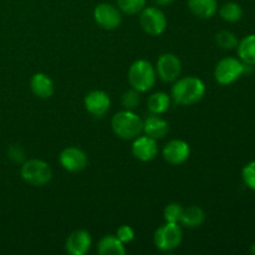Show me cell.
<instances>
[{
  "label": "cell",
  "mask_w": 255,
  "mask_h": 255,
  "mask_svg": "<svg viewBox=\"0 0 255 255\" xmlns=\"http://www.w3.org/2000/svg\"><path fill=\"white\" fill-rule=\"evenodd\" d=\"M242 177H243L246 186L251 188L252 191H255V161L251 162V163L244 167L243 172H242Z\"/></svg>",
  "instance_id": "4316f807"
},
{
  "label": "cell",
  "mask_w": 255,
  "mask_h": 255,
  "mask_svg": "<svg viewBox=\"0 0 255 255\" xmlns=\"http://www.w3.org/2000/svg\"><path fill=\"white\" fill-rule=\"evenodd\" d=\"M30 86H31V91L34 92L35 96L40 97V99H49L55 92V85L51 77L42 72H37L31 77Z\"/></svg>",
  "instance_id": "9a60e30c"
},
{
  "label": "cell",
  "mask_w": 255,
  "mask_h": 255,
  "mask_svg": "<svg viewBox=\"0 0 255 255\" xmlns=\"http://www.w3.org/2000/svg\"><path fill=\"white\" fill-rule=\"evenodd\" d=\"M246 66L242 60L236 57H226L217 64L214 77L221 85H231L236 82L246 72Z\"/></svg>",
  "instance_id": "8992f818"
},
{
  "label": "cell",
  "mask_w": 255,
  "mask_h": 255,
  "mask_svg": "<svg viewBox=\"0 0 255 255\" xmlns=\"http://www.w3.org/2000/svg\"><path fill=\"white\" fill-rule=\"evenodd\" d=\"M158 147L156 139L149 136H138L134 138L132 144V153L137 159L142 162L152 161L157 156Z\"/></svg>",
  "instance_id": "4fadbf2b"
},
{
  "label": "cell",
  "mask_w": 255,
  "mask_h": 255,
  "mask_svg": "<svg viewBox=\"0 0 255 255\" xmlns=\"http://www.w3.org/2000/svg\"><path fill=\"white\" fill-rule=\"evenodd\" d=\"M92 244L91 236L87 231L79 229L72 232L66 241V252L71 255H85Z\"/></svg>",
  "instance_id": "5bb4252c"
},
{
  "label": "cell",
  "mask_w": 255,
  "mask_h": 255,
  "mask_svg": "<svg viewBox=\"0 0 255 255\" xmlns=\"http://www.w3.org/2000/svg\"><path fill=\"white\" fill-rule=\"evenodd\" d=\"M153 1L156 2L157 5H159V6H167V5L173 2V0H153Z\"/></svg>",
  "instance_id": "f546056e"
},
{
  "label": "cell",
  "mask_w": 255,
  "mask_h": 255,
  "mask_svg": "<svg viewBox=\"0 0 255 255\" xmlns=\"http://www.w3.org/2000/svg\"><path fill=\"white\" fill-rule=\"evenodd\" d=\"M206 85L198 77L187 76L177 80L172 87V99L176 104L191 106L203 99Z\"/></svg>",
  "instance_id": "6da1fadb"
},
{
  "label": "cell",
  "mask_w": 255,
  "mask_h": 255,
  "mask_svg": "<svg viewBox=\"0 0 255 255\" xmlns=\"http://www.w3.org/2000/svg\"><path fill=\"white\" fill-rule=\"evenodd\" d=\"M182 238L183 234L178 223H166L154 232L153 242L159 251L171 252L181 246Z\"/></svg>",
  "instance_id": "5b68a950"
},
{
  "label": "cell",
  "mask_w": 255,
  "mask_h": 255,
  "mask_svg": "<svg viewBox=\"0 0 255 255\" xmlns=\"http://www.w3.org/2000/svg\"><path fill=\"white\" fill-rule=\"evenodd\" d=\"M206 219L203 209L197 206L188 207L187 209H183V214L181 217V223L187 228H198L203 224Z\"/></svg>",
  "instance_id": "ffe728a7"
},
{
  "label": "cell",
  "mask_w": 255,
  "mask_h": 255,
  "mask_svg": "<svg viewBox=\"0 0 255 255\" xmlns=\"http://www.w3.org/2000/svg\"><path fill=\"white\" fill-rule=\"evenodd\" d=\"M116 237L124 244L129 243V242H132L134 239V231L129 226H121L117 229Z\"/></svg>",
  "instance_id": "83f0119b"
},
{
  "label": "cell",
  "mask_w": 255,
  "mask_h": 255,
  "mask_svg": "<svg viewBox=\"0 0 255 255\" xmlns=\"http://www.w3.org/2000/svg\"><path fill=\"white\" fill-rule=\"evenodd\" d=\"M7 156H9V158L11 161L20 163V162H22L25 159V152L20 146L12 144V146H10L9 151H7Z\"/></svg>",
  "instance_id": "f1b7e54d"
},
{
  "label": "cell",
  "mask_w": 255,
  "mask_h": 255,
  "mask_svg": "<svg viewBox=\"0 0 255 255\" xmlns=\"http://www.w3.org/2000/svg\"><path fill=\"white\" fill-rule=\"evenodd\" d=\"M251 251H252V253H253V254L255 255V243H254V244H252V248H251Z\"/></svg>",
  "instance_id": "4dcf8cb0"
},
{
  "label": "cell",
  "mask_w": 255,
  "mask_h": 255,
  "mask_svg": "<svg viewBox=\"0 0 255 255\" xmlns=\"http://www.w3.org/2000/svg\"><path fill=\"white\" fill-rule=\"evenodd\" d=\"M117 6L125 14L134 15L146 7V0H117Z\"/></svg>",
  "instance_id": "603a6c76"
},
{
  "label": "cell",
  "mask_w": 255,
  "mask_h": 255,
  "mask_svg": "<svg viewBox=\"0 0 255 255\" xmlns=\"http://www.w3.org/2000/svg\"><path fill=\"white\" fill-rule=\"evenodd\" d=\"M139 102H141V96H139V92L137 90H128L122 95V106L125 107V110L133 111L134 109L138 107Z\"/></svg>",
  "instance_id": "d4e9b609"
},
{
  "label": "cell",
  "mask_w": 255,
  "mask_h": 255,
  "mask_svg": "<svg viewBox=\"0 0 255 255\" xmlns=\"http://www.w3.org/2000/svg\"><path fill=\"white\" fill-rule=\"evenodd\" d=\"M219 14H221L222 19L226 20V21L237 22L242 19V16H243V9H242V6L238 2L229 1L226 2V4L221 7Z\"/></svg>",
  "instance_id": "7402d4cb"
},
{
  "label": "cell",
  "mask_w": 255,
  "mask_h": 255,
  "mask_svg": "<svg viewBox=\"0 0 255 255\" xmlns=\"http://www.w3.org/2000/svg\"><path fill=\"white\" fill-rule=\"evenodd\" d=\"M143 131L152 138L161 139L169 132V125L166 120L152 114L143 121Z\"/></svg>",
  "instance_id": "2e32d148"
},
{
  "label": "cell",
  "mask_w": 255,
  "mask_h": 255,
  "mask_svg": "<svg viewBox=\"0 0 255 255\" xmlns=\"http://www.w3.org/2000/svg\"><path fill=\"white\" fill-rule=\"evenodd\" d=\"M94 19L102 29L115 30L120 26L122 17L120 9L107 2H102L95 7Z\"/></svg>",
  "instance_id": "ba28073f"
},
{
  "label": "cell",
  "mask_w": 255,
  "mask_h": 255,
  "mask_svg": "<svg viewBox=\"0 0 255 255\" xmlns=\"http://www.w3.org/2000/svg\"><path fill=\"white\" fill-rule=\"evenodd\" d=\"M128 81L132 89L138 92H146L154 86L156 70L147 60H137L128 70Z\"/></svg>",
  "instance_id": "3957f363"
},
{
  "label": "cell",
  "mask_w": 255,
  "mask_h": 255,
  "mask_svg": "<svg viewBox=\"0 0 255 255\" xmlns=\"http://www.w3.org/2000/svg\"><path fill=\"white\" fill-rule=\"evenodd\" d=\"M139 22L144 31L152 36L163 34L167 27V17L162 10L156 6L144 7L141 11Z\"/></svg>",
  "instance_id": "52a82bcc"
},
{
  "label": "cell",
  "mask_w": 255,
  "mask_h": 255,
  "mask_svg": "<svg viewBox=\"0 0 255 255\" xmlns=\"http://www.w3.org/2000/svg\"><path fill=\"white\" fill-rule=\"evenodd\" d=\"M238 55L246 65H255V34L248 35L238 42Z\"/></svg>",
  "instance_id": "d6986e66"
},
{
  "label": "cell",
  "mask_w": 255,
  "mask_h": 255,
  "mask_svg": "<svg viewBox=\"0 0 255 255\" xmlns=\"http://www.w3.org/2000/svg\"><path fill=\"white\" fill-rule=\"evenodd\" d=\"M21 177L30 186L42 187L51 181L52 169L50 164L42 159L32 158L22 163Z\"/></svg>",
  "instance_id": "277c9868"
},
{
  "label": "cell",
  "mask_w": 255,
  "mask_h": 255,
  "mask_svg": "<svg viewBox=\"0 0 255 255\" xmlns=\"http://www.w3.org/2000/svg\"><path fill=\"white\" fill-rule=\"evenodd\" d=\"M85 107L91 115L96 117H102L111 106V100L110 96L105 91L101 90H95L85 97Z\"/></svg>",
  "instance_id": "7c38bea8"
},
{
  "label": "cell",
  "mask_w": 255,
  "mask_h": 255,
  "mask_svg": "<svg viewBox=\"0 0 255 255\" xmlns=\"http://www.w3.org/2000/svg\"><path fill=\"white\" fill-rule=\"evenodd\" d=\"M183 207L178 203H171L164 208V219L167 223H179L183 214Z\"/></svg>",
  "instance_id": "484cf974"
},
{
  "label": "cell",
  "mask_w": 255,
  "mask_h": 255,
  "mask_svg": "<svg viewBox=\"0 0 255 255\" xmlns=\"http://www.w3.org/2000/svg\"><path fill=\"white\" fill-rule=\"evenodd\" d=\"M99 254L101 255H125V244L116 236H106L100 241L97 247Z\"/></svg>",
  "instance_id": "ac0fdd59"
},
{
  "label": "cell",
  "mask_w": 255,
  "mask_h": 255,
  "mask_svg": "<svg viewBox=\"0 0 255 255\" xmlns=\"http://www.w3.org/2000/svg\"><path fill=\"white\" fill-rule=\"evenodd\" d=\"M191 148L186 141L182 139H172L164 146L163 158L173 166H179L189 158Z\"/></svg>",
  "instance_id": "8fae6325"
},
{
  "label": "cell",
  "mask_w": 255,
  "mask_h": 255,
  "mask_svg": "<svg viewBox=\"0 0 255 255\" xmlns=\"http://www.w3.org/2000/svg\"><path fill=\"white\" fill-rule=\"evenodd\" d=\"M188 7L194 16L211 19L218 10V2L217 0H188Z\"/></svg>",
  "instance_id": "e0dca14e"
},
{
  "label": "cell",
  "mask_w": 255,
  "mask_h": 255,
  "mask_svg": "<svg viewBox=\"0 0 255 255\" xmlns=\"http://www.w3.org/2000/svg\"><path fill=\"white\" fill-rule=\"evenodd\" d=\"M216 42L219 47L224 50H232L238 46V39L236 35L228 30H222L216 35Z\"/></svg>",
  "instance_id": "cb8c5ba5"
},
{
  "label": "cell",
  "mask_w": 255,
  "mask_h": 255,
  "mask_svg": "<svg viewBox=\"0 0 255 255\" xmlns=\"http://www.w3.org/2000/svg\"><path fill=\"white\" fill-rule=\"evenodd\" d=\"M112 129L122 139H134L143 132V121L133 111L124 110L112 117Z\"/></svg>",
  "instance_id": "7a4b0ae2"
},
{
  "label": "cell",
  "mask_w": 255,
  "mask_h": 255,
  "mask_svg": "<svg viewBox=\"0 0 255 255\" xmlns=\"http://www.w3.org/2000/svg\"><path fill=\"white\" fill-rule=\"evenodd\" d=\"M182 72L181 60L174 54H163L157 61V74L164 82L176 81Z\"/></svg>",
  "instance_id": "9c48e42d"
},
{
  "label": "cell",
  "mask_w": 255,
  "mask_h": 255,
  "mask_svg": "<svg viewBox=\"0 0 255 255\" xmlns=\"http://www.w3.org/2000/svg\"><path fill=\"white\" fill-rule=\"evenodd\" d=\"M59 161L62 168L69 172H80L87 166V156L77 147H67L60 153Z\"/></svg>",
  "instance_id": "30bf717a"
},
{
  "label": "cell",
  "mask_w": 255,
  "mask_h": 255,
  "mask_svg": "<svg viewBox=\"0 0 255 255\" xmlns=\"http://www.w3.org/2000/svg\"><path fill=\"white\" fill-rule=\"evenodd\" d=\"M171 106V97L164 92H156L147 100V107L153 115H162Z\"/></svg>",
  "instance_id": "44dd1931"
}]
</instances>
